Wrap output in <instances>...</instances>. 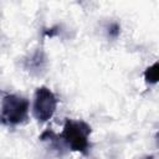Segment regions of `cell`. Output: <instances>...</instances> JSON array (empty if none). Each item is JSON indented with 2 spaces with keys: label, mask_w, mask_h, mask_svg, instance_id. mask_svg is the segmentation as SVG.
I'll return each instance as SVG.
<instances>
[{
  "label": "cell",
  "mask_w": 159,
  "mask_h": 159,
  "mask_svg": "<svg viewBox=\"0 0 159 159\" xmlns=\"http://www.w3.org/2000/svg\"><path fill=\"white\" fill-rule=\"evenodd\" d=\"M57 29H58L57 26H56V27H52V29H48L50 31H45V35H46V36H50V37H52V36H53V35L57 32Z\"/></svg>",
  "instance_id": "7"
},
{
  "label": "cell",
  "mask_w": 159,
  "mask_h": 159,
  "mask_svg": "<svg viewBox=\"0 0 159 159\" xmlns=\"http://www.w3.org/2000/svg\"><path fill=\"white\" fill-rule=\"evenodd\" d=\"M92 129L83 120L66 119L58 139L63 140L71 150L87 154L89 149V134Z\"/></svg>",
  "instance_id": "1"
},
{
  "label": "cell",
  "mask_w": 159,
  "mask_h": 159,
  "mask_svg": "<svg viewBox=\"0 0 159 159\" xmlns=\"http://www.w3.org/2000/svg\"><path fill=\"white\" fill-rule=\"evenodd\" d=\"M119 32H120V26H119V24L113 22V24L109 25V27H108V35H109L111 37H117V36L119 35Z\"/></svg>",
  "instance_id": "6"
},
{
  "label": "cell",
  "mask_w": 159,
  "mask_h": 159,
  "mask_svg": "<svg viewBox=\"0 0 159 159\" xmlns=\"http://www.w3.org/2000/svg\"><path fill=\"white\" fill-rule=\"evenodd\" d=\"M25 68L27 71H30L31 73H36L39 75L41 71L45 70L46 67V56L43 53L42 50H37L36 52H34L24 63Z\"/></svg>",
  "instance_id": "4"
},
{
  "label": "cell",
  "mask_w": 159,
  "mask_h": 159,
  "mask_svg": "<svg viewBox=\"0 0 159 159\" xmlns=\"http://www.w3.org/2000/svg\"><path fill=\"white\" fill-rule=\"evenodd\" d=\"M158 77H159V70H158V62H155L144 71V78L145 82L148 83H157Z\"/></svg>",
  "instance_id": "5"
},
{
  "label": "cell",
  "mask_w": 159,
  "mask_h": 159,
  "mask_svg": "<svg viewBox=\"0 0 159 159\" xmlns=\"http://www.w3.org/2000/svg\"><path fill=\"white\" fill-rule=\"evenodd\" d=\"M30 103L26 98L16 94H6L1 103L0 119L4 124L16 125L27 119Z\"/></svg>",
  "instance_id": "2"
},
{
  "label": "cell",
  "mask_w": 159,
  "mask_h": 159,
  "mask_svg": "<svg viewBox=\"0 0 159 159\" xmlns=\"http://www.w3.org/2000/svg\"><path fill=\"white\" fill-rule=\"evenodd\" d=\"M56 108L57 98L55 93L45 86L39 87L35 92L34 98V116L36 117V119L41 123L47 122L55 114Z\"/></svg>",
  "instance_id": "3"
}]
</instances>
